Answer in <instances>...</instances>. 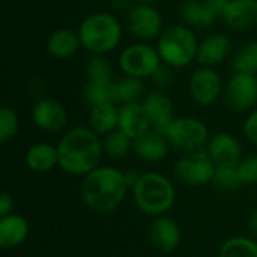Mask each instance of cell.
Listing matches in <instances>:
<instances>
[{"label": "cell", "instance_id": "6da1fadb", "mask_svg": "<svg viewBox=\"0 0 257 257\" xmlns=\"http://www.w3.org/2000/svg\"><path fill=\"white\" fill-rule=\"evenodd\" d=\"M57 146L59 167L74 176H86L99 167L102 139L90 126H75L66 131Z\"/></svg>", "mask_w": 257, "mask_h": 257}, {"label": "cell", "instance_id": "7a4b0ae2", "mask_svg": "<svg viewBox=\"0 0 257 257\" xmlns=\"http://www.w3.org/2000/svg\"><path fill=\"white\" fill-rule=\"evenodd\" d=\"M128 190L125 172L111 166H99L83 176L81 199L89 209L110 214L122 205Z\"/></svg>", "mask_w": 257, "mask_h": 257}, {"label": "cell", "instance_id": "3957f363", "mask_svg": "<svg viewBox=\"0 0 257 257\" xmlns=\"http://www.w3.org/2000/svg\"><path fill=\"white\" fill-rule=\"evenodd\" d=\"M134 203L148 217L166 215L176 200V190L172 181L160 172L142 173L133 188Z\"/></svg>", "mask_w": 257, "mask_h": 257}, {"label": "cell", "instance_id": "277c9868", "mask_svg": "<svg viewBox=\"0 0 257 257\" xmlns=\"http://www.w3.org/2000/svg\"><path fill=\"white\" fill-rule=\"evenodd\" d=\"M81 47L90 54H108L122 41V24L108 12L87 15L78 26Z\"/></svg>", "mask_w": 257, "mask_h": 257}, {"label": "cell", "instance_id": "5b68a950", "mask_svg": "<svg viewBox=\"0 0 257 257\" xmlns=\"http://www.w3.org/2000/svg\"><path fill=\"white\" fill-rule=\"evenodd\" d=\"M199 41L187 24H170L157 39V51L164 65L181 69L193 63L197 57Z\"/></svg>", "mask_w": 257, "mask_h": 257}, {"label": "cell", "instance_id": "8992f818", "mask_svg": "<svg viewBox=\"0 0 257 257\" xmlns=\"http://www.w3.org/2000/svg\"><path fill=\"white\" fill-rule=\"evenodd\" d=\"M164 136L167 137L172 148L182 154H191L206 149L209 142L208 126L197 117L181 116L175 117L167 126Z\"/></svg>", "mask_w": 257, "mask_h": 257}, {"label": "cell", "instance_id": "52a82bcc", "mask_svg": "<svg viewBox=\"0 0 257 257\" xmlns=\"http://www.w3.org/2000/svg\"><path fill=\"white\" fill-rule=\"evenodd\" d=\"M163 65V60L149 42H134L125 47L119 54V68L122 74L136 77L140 80L151 78L157 69Z\"/></svg>", "mask_w": 257, "mask_h": 257}, {"label": "cell", "instance_id": "ba28073f", "mask_svg": "<svg viewBox=\"0 0 257 257\" xmlns=\"http://www.w3.org/2000/svg\"><path fill=\"white\" fill-rule=\"evenodd\" d=\"M223 101L233 113L251 111L257 104V75L233 72L224 83Z\"/></svg>", "mask_w": 257, "mask_h": 257}, {"label": "cell", "instance_id": "9c48e42d", "mask_svg": "<svg viewBox=\"0 0 257 257\" xmlns=\"http://www.w3.org/2000/svg\"><path fill=\"white\" fill-rule=\"evenodd\" d=\"M215 169L217 166L206 149L184 154V157H181L173 167L176 178L190 187H203L212 182Z\"/></svg>", "mask_w": 257, "mask_h": 257}, {"label": "cell", "instance_id": "30bf717a", "mask_svg": "<svg viewBox=\"0 0 257 257\" xmlns=\"http://www.w3.org/2000/svg\"><path fill=\"white\" fill-rule=\"evenodd\" d=\"M126 24L130 33L140 42L158 39L164 30L160 11L149 3H134L126 12Z\"/></svg>", "mask_w": 257, "mask_h": 257}, {"label": "cell", "instance_id": "8fae6325", "mask_svg": "<svg viewBox=\"0 0 257 257\" xmlns=\"http://www.w3.org/2000/svg\"><path fill=\"white\" fill-rule=\"evenodd\" d=\"M223 81L220 74L211 66H200L193 71L188 80L191 99L200 107H209L223 96Z\"/></svg>", "mask_w": 257, "mask_h": 257}, {"label": "cell", "instance_id": "7c38bea8", "mask_svg": "<svg viewBox=\"0 0 257 257\" xmlns=\"http://www.w3.org/2000/svg\"><path fill=\"white\" fill-rule=\"evenodd\" d=\"M32 122L36 128L47 133H60L68 125V111L59 101L44 96L33 102L32 105Z\"/></svg>", "mask_w": 257, "mask_h": 257}, {"label": "cell", "instance_id": "4fadbf2b", "mask_svg": "<svg viewBox=\"0 0 257 257\" xmlns=\"http://www.w3.org/2000/svg\"><path fill=\"white\" fill-rule=\"evenodd\" d=\"M149 239L155 250L163 254H170L181 245V227L173 218L167 215L155 217L149 227Z\"/></svg>", "mask_w": 257, "mask_h": 257}, {"label": "cell", "instance_id": "5bb4252c", "mask_svg": "<svg viewBox=\"0 0 257 257\" xmlns=\"http://www.w3.org/2000/svg\"><path fill=\"white\" fill-rule=\"evenodd\" d=\"M145 111L151 120L152 130L158 133H166L170 122L175 119V107L172 99L163 90H151L146 92L145 98L142 99Z\"/></svg>", "mask_w": 257, "mask_h": 257}, {"label": "cell", "instance_id": "9a60e30c", "mask_svg": "<svg viewBox=\"0 0 257 257\" xmlns=\"http://www.w3.org/2000/svg\"><path fill=\"white\" fill-rule=\"evenodd\" d=\"M206 152L215 166H238V163L242 160L239 140L226 131H220L209 137Z\"/></svg>", "mask_w": 257, "mask_h": 257}, {"label": "cell", "instance_id": "2e32d148", "mask_svg": "<svg viewBox=\"0 0 257 257\" xmlns=\"http://www.w3.org/2000/svg\"><path fill=\"white\" fill-rule=\"evenodd\" d=\"M232 51V41L224 33H211L205 39L199 41L197 57L200 66H217L221 65Z\"/></svg>", "mask_w": 257, "mask_h": 257}, {"label": "cell", "instance_id": "e0dca14e", "mask_svg": "<svg viewBox=\"0 0 257 257\" xmlns=\"http://www.w3.org/2000/svg\"><path fill=\"white\" fill-rule=\"evenodd\" d=\"M170 143L163 133L149 130L133 142L134 154L145 163H160L167 158Z\"/></svg>", "mask_w": 257, "mask_h": 257}, {"label": "cell", "instance_id": "ac0fdd59", "mask_svg": "<svg viewBox=\"0 0 257 257\" xmlns=\"http://www.w3.org/2000/svg\"><path fill=\"white\" fill-rule=\"evenodd\" d=\"M117 130L125 133L130 139L136 140L149 130H152L151 120L145 111L142 102H133L119 105V125Z\"/></svg>", "mask_w": 257, "mask_h": 257}, {"label": "cell", "instance_id": "d6986e66", "mask_svg": "<svg viewBox=\"0 0 257 257\" xmlns=\"http://www.w3.org/2000/svg\"><path fill=\"white\" fill-rule=\"evenodd\" d=\"M221 20L233 30H248L257 26V0H230Z\"/></svg>", "mask_w": 257, "mask_h": 257}, {"label": "cell", "instance_id": "ffe728a7", "mask_svg": "<svg viewBox=\"0 0 257 257\" xmlns=\"http://www.w3.org/2000/svg\"><path fill=\"white\" fill-rule=\"evenodd\" d=\"M81 47L78 30H72L68 27H60L53 30L47 41H45V50L47 53L59 60H65L72 57Z\"/></svg>", "mask_w": 257, "mask_h": 257}, {"label": "cell", "instance_id": "44dd1931", "mask_svg": "<svg viewBox=\"0 0 257 257\" xmlns=\"http://www.w3.org/2000/svg\"><path fill=\"white\" fill-rule=\"evenodd\" d=\"M29 236V223L20 214H8L0 217V247L2 250H14L20 247Z\"/></svg>", "mask_w": 257, "mask_h": 257}, {"label": "cell", "instance_id": "7402d4cb", "mask_svg": "<svg viewBox=\"0 0 257 257\" xmlns=\"http://www.w3.org/2000/svg\"><path fill=\"white\" fill-rule=\"evenodd\" d=\"M145 95V80L130 77L125 74L111 80V101L116 105L142 102Z\"/></svg>", "mask_w": 257, "mask_h": 257}, {"label": "cell", "instance_id": "603a6c76", "mask_svg": "<svg viewBox=\"0 0 257 257\" xmlns=\"http://www.w3.org/2000/svg\"><path fill=\"white\" fill-rule=\"evenodd\" d=\"M26 164L27 167L35 173H47L53 170L54 167H59V155H57V146L39 142L32 145L26 152Z\"/></svg>", "mask_w": 257, "mask_h": 257}, {"label": "cell", "instance_id": "cb8c5ba5", "mask_svg": "<svg viewBox=\"0 0 257 257\" xmlns=\"http://www.w3.org/2000/svg\"><path fill=\"white\" fill-rule=\"evenodd\" d=\"M181 18L184 24L190 26L191 29H208L214 24V21L218 18L203 0H185L181 5L179 9Z\"/></svg>", "mask_w": 257, "mask_h": 257}, {"label": "cell", "instance_id": "d4e9b609", "mask_svg": "<svg viewBox=\"0 0 257 257\" xmlns=\"http://www.w3.org/2000/svg\"><path fill=\"white\" fill-rule=\"evenodd\" d=\"M117 125H119V107L114 102H107L90 108L89 126L101 137L117 130Z\"/></svg>", "mask_w": 257, "mask_h": 257}, {"label": "cell", "instance_id": "484cf974", "mask_svg": "<svg viewBox=\"0 0 257 257\" xmlns=\"http://www.w3.org/2000/svg\"><path fill=\"white\" fill-rule=\"evenodd\" d=\"M133 139H130L120 130H114L102 137V151L104 155L110 160H122L133 149Z\"/></svg>", "mask_w": 257, "mask_h": 257}, {"label": "cell", "instance_id": "4316f807", "mask_svg": "<svg viewBox=\"0 0 257 257\" xmlns=\"http://www.w3.org/2000/svg\"><path fill=\"white\" fill-rule=\"evenodd\" d=\"M218 257H257V241L248 236H232L221 244Z\"/></svg>", "mask_w": 257, "mask_h": 257}, {"label": "cell", "instance_id": "83f0119b", "mask_svg": "<svg viewBox=\"0 0 257 257\" xmlns=\"http://www.w3.org/2000/svg\"><path fill=\"white\" fill-rule=\"evenodd\" d=\"M233 72H245L257 75V41L244 44L232 57Z\"/></svg>", "mask_w": 257, "mask_h": 257}, {"label": "cell", "instance_id": "f1b7e54d", "mask_svg": "<svg viewBox=\"0 0 257 257\" xmlns=\"http://www.w3.org/2000/svg\"><path fill=\"white\" fill-rule=\"evenodd\" d=\"M86 77L89 81L110 83L113 77V66L107 54H92L86 62Z\"/></svg>", "mask_w": 257, "mask_h": 257}, {"label": "cell", "instance_id": "f546056e", "mask_svg": "<svg viewBox=\"0 0 257 257\" xmlns=\"http://www.w3.org/2000/svg\"><path fill=\"white\" fill-rule=\"evenodd\" d=\"M83 98L90 108L101 105V104L113 102L111 101V81L110 83H98V81L87 80L83 87Z\"/></svg>", "mask_w": 257, "mask_h": 257}, {"label": "cell", "instance_id": "4dcf8cb0", "mask_svg": "<svg viewBox=\"0 0 257 257\" xmlns=\"http://www.w3.org/2000/svg\"><path fill=\"white\" fill-rule=\"evenodd\" d=\"M212 182L223 191H236L244 185L236 166H217Z\"/></svg>", "mask_w": 257, "mask_h": 257}, {"label": "cell", "instance_id": "1f68e13d", "mask_svg": "<svg viewBox=\"0 0 257 257\" xmlns=\"http://www.w3.org/2000/svg\"><path fill=\"white\" fill-rule=\"evenodd\" d=\"M20 130V117L17 111L8 105L0 108V142L8 143L12 140Z\"/></svg>", "mask_w": 257, "mask_h": 257}, {"label": "cell", "instance_id": "d6a6232c", "mask_svg": "<svg viewBox=\"0 0 257 257\" xmlns=\"http://www.w3.org/2000/svg\"><path fill=\"white\" fill-rule=\"evenodd\" d=\"M238 173L244 185L257 184V155H248L238 163Z\"/></svg>", "mask_w": 257, "mask_h": 257}, {"label": "cell", "instance_id": "836d02e7", "mask_svg": "<svg viewBox=\"0 0 257 257\" xmlns=\"http://www.w3.org/2000/svg\"><path fill=\"white\" fill-rule=\"evenodd\" d=\"M149 80L154 83V86H155L157 90H163L164 92V89L170 87L173 84V81H175L173 68H170V66H167V65L163 63Z\"/></svg>", "mask_w": 257, "mask_h": 257}, {"label": "cell", "instance_id": "e575fe53", "mask_svg": "<svg viewBox=\"0 0 257 257\" xmlns=\"http://www.w3.org/2000/svg\"><path fill=\"white\" fill-rule=\"evenodd\" d=\"M242 131H244V137L247 139V142L257 148V108L248 111V116L244 120Z\"/></svg>", "mask_w": 257, "mask_h": 257}, {"label": "cell", "instance_id": "d590c367", "mask_svg": "<svg viewBox=\"0 0 257 257\" xmlns=\"http://www.w3.org/2000/svg\"><path fill=\"white\" fill-rule=\"evenodd\" d=\"M27 92L32 95V98H35V101L39 98H44V92H45L44 81L38 77H33L27 84Z\"/></svg>", "mask_w": 257, "mask_h": 257}, {"label": "cell", "instance_id": "8d00e7d4", "mask_svg": "<svg viewBox=\"0 0 257 257\" xmlns=\"http://www.w3.org/2000/svg\"><path fill=\"white\" fill-rule=\"evenodd\" d=\"M203 2L206 3V6H208L218 18H221L223 12H224L227 3H229L230 0H203Z\"/></svg>", "mask_w": 257, "mask_h": 257}, {"label": "cell", "instance_id": "74e56055", "mask_svg": "<svg viewBox=\"0 0 257 257\" xmlns=\"http://www.w3.org/2000/svg\"><path fill=\"white\" fill-rule=\"evenodd\" d=\"M12 206H14L12 196L9 193H2V196H0V217L11 214Z\"/></svg>", "mask_w": 257, "mask_h": 257}, {"label": "cell", "instance_id": "f35d334b", "mask_svg": "<svg viewBox=\"0 0 257 257\" xmlns=\"http://www.w3.org/2000/svg\"><path fill=\"white\" fill-rule=\"evenodd\" d=\"M133 0H110V3H111V6L116 9V11H130L131 9V6H133V3H131Z\"/></svg>", "mask_w": 257, "mask_h": 257}, {"label": "cell", "instance_id": "ab89813d", "mask_svg": "<svg viewBox=\"0 0 257 257\" xmlns=\"http://www.w3.org/2000/svg\"><path fill=\"white\" fill-rule=\"evenodd\" d=\"M250 229H251L254 233H257V211L253 214V217L250 218Z\"/></svg>", "mask_w": 257, "mask_h": 257}, {"label": "cell", "instance_id": "60d3db41", "mask_svg": "<svg viewBox=\"0 0 257 257\" xmlns=\"http://www.w3.org/2000/svg\"><path fill=\"white\" fill-rule=\"evenodd\" d=\"M134 3H149V5H154L155 2H158V0H133Z\"/></svg>", "mask_w": 257, "mask_h": 257}]
</instances>
